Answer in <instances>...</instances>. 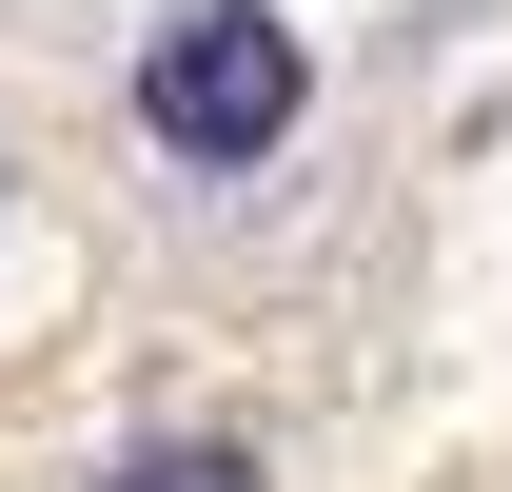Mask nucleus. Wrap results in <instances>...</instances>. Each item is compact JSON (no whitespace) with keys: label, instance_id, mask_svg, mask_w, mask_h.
<instances>
[{"label":"nucleus","instance_id":"nucleus-1","mask_svg":"<svg viewBox=\"0 0 512 492\" xmlns=\"http://www.w3.org/2000/svg\"><path fill=\"white\" fill-rule=\"evenodd\" d=\"M296 119H316V40H296V20L197 0V20H158V40H138V138H158V158H197V178H256Z\"/></svg>","mask_w":512,"mask_h":492},{"label":"nucleus","instance_id":"nucleus-2","mask_svg":"<svg viewBox=\"0 0 512 492\" xmlns=\"http://www.w3.org/2000/svg\"><path fill=\"white\" fill-rule=\"evenodd\" d=\"M99 492H256V453H237V433H138Z\"/></svg>","mask_w":512,"mask_h":492}]
</instances>
